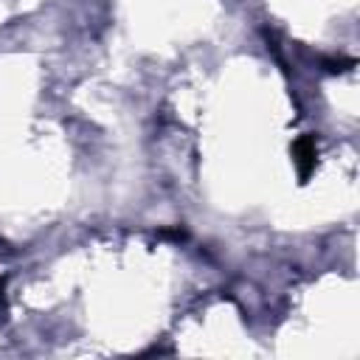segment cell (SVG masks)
Segmentation results:
<instances>
[{
  "label": "cell",
  "mask_w": 360,
  "mask_h": 360,
  "mask_svg": "<svg viewBox=\"0 0 360 360\" xmlns=\"http://www.w3.org/2000/svg\"><path fill=\"white\" fill-rule=\"evenodd\" d=\"M295 152H298L301 174H307V172H309V166H312V158H315V152H312V141H301V143L295 146Z\"/></svg>",
  "instance_id": "1"
}]
</instances>
